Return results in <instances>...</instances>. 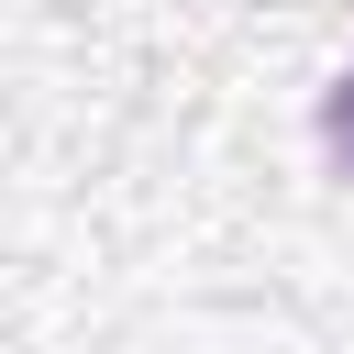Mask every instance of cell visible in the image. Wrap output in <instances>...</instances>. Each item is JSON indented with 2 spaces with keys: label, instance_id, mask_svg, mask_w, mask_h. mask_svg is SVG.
Listing matches in <instances>:
<instances>
[{
  "label": "cell",
  "instance_id": "cell-1",
  "mask_svg": "<svg viewBox=\"0 0 354 354\" xmlns=\"http://www.w3.org/2000/svg\"><path fill=\"white\" fill-rule=\"evenodd\" d=\"M321 144H332V166L354 177V66H343V77L321 88Z\"/></svg>",
  "mask_w": 354,
  "mask_h": 354
}]
</instances>
